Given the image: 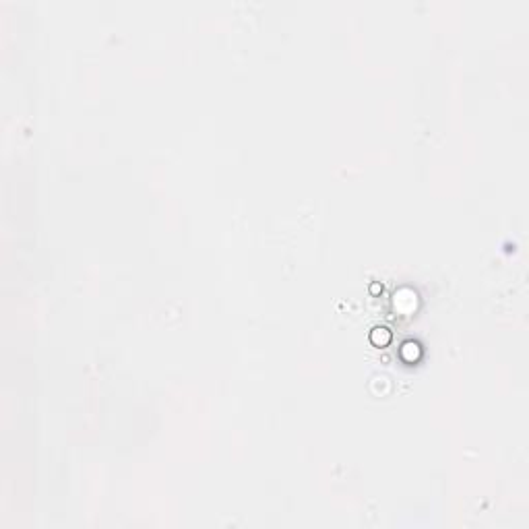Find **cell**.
Returning <instances> with one entry per match:
<instances>
[{
	"mask_svg": "<svg viewBox=\"0 0 529 529\" xmlns=\"http://www.w3.org/2000/svg\"><path fill=\"white\" fill-rule=\"evenodd\" d=\"M370 341L377 347H385V345L391 343V331L387 327H374L370 331Z\"/></svg>",
	"mask_w": 529,
	"mask_h": 529,
	"instance_id": "obj_1",
	"label": "cell"
},
{
	"mask_svg": "<svg viewBox=\"0 0 529 529\" xmlns=\"http://www.w3.org/2000/svg\"><path fill=\"white\" fill-rule=\"evenodd\" d=\"M401 356H403V360L407 362H414L420 358V345L416 343V341H405L403 347H401Z\"/></svg>",
	"mask_w": 529,
	"mask_h": 529,
	"instance_id": "obj_2",
	"label": "cell"
},
{
	"mask_svg": "<svg viewBox=\"0 0 529 529\" xmlns=\"http://www.w3.org/2000/svg\"><path fill=\"white\" fill-rule=\"evenodd\" d=\"M370 292H372V294H381V292H383V285L372 283V285H370Z\"/></svg>",
	"mask_w": 529,
	"mask_h": 529,
	"instance_id": "obj_3",
	"label": "cell"
}]
</instances>
